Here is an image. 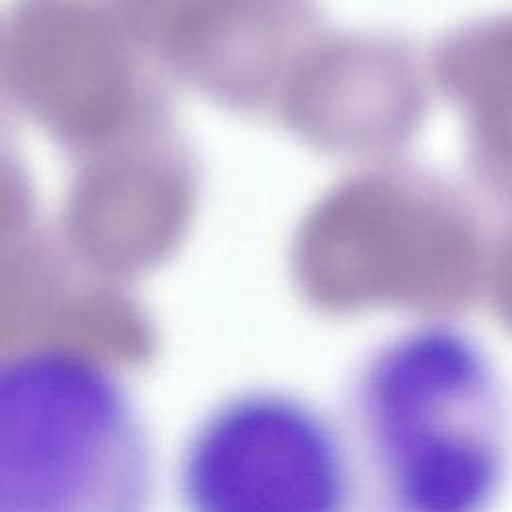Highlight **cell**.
Listing matches in <instances>:
<instances>
[{"mask_svg":"<svg viewBox=\"0 0 512 512\" xmlns=\"http://www.w3.org/2000/svg\"><path fill=\"white\" fill-rule=\"evenodd\" d=\"M366 512H478L496 482V392L458 330L392 334L354 368L344 394Z\"/></svg>","mask_w":512,"mask_h":512,"instance_id":"6da1fadb","label":"cell"},{"mask_svg":"<svg viewBox=\"0 0 512 512\" xmlns=\"http://www.w3.org/2000/svg\"><path fill=\"white\" fill-rule=\"evenodd\" d=\"M496 302L504 316L512 322V228L502 236L494 258Z\"/></svg>","mask_w":512,"mask_h":512,"instance_id":"5b68a950","label":"cell"},{"mask_svg":"<svg viewBox=\"0 0 512 512\" xmlns=\"http://www.w3.org/2000/svg\"><path fill=\"white\" fill-rule=\"evenodd\" d=\"M454 72L484 162L496 186L512 194V16L474 30L458 52Z\"/></svg>","mask_w":512,"mask_h":512,"instance_id":"277c9868","label":"cell"},{"mask_svg":"<svg viewBox=\"0 0 512 512\" xmlns=\"http://www.w3.org/2000/svg\"><path fill=\"white\" fill-rule=\"evenodd\" d=\"M174 492L180 512H354L360 502L344 426L270 384L228 392L194 420Z\"/></svg>","mask_w":512,"mask_h":512,"instance_id":"3957f363","label":"cell"},{"mask_svg":"<svg viewBox=\"0 0 512 512\" xmlns=\"http://www.w3.org/2000/svg\"><path fill=\"white\" fill-rule=\"evenodd\" d=\"M156 450L126 380L70 346L0 362V512H152Z\"/></svg>","mask_w":512,"mask_h":512,"instance_id":"7a4b0ae2","label":"cell"}]
</instances>
